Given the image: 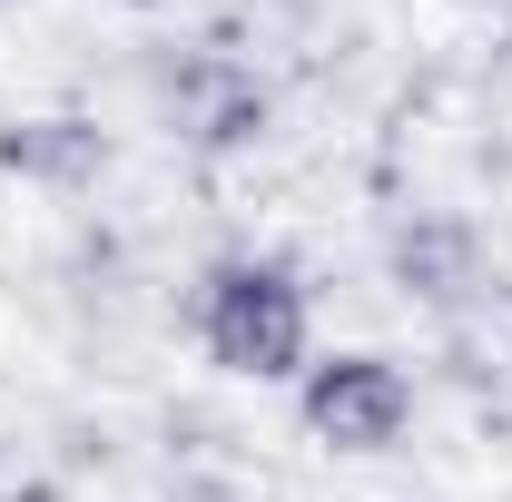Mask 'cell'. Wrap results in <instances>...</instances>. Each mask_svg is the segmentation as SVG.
Masks as SVG:
<instances>
[{
    "instance_id": "obj_2",
    "label": "cell",
    "mask_w": 512,
    "mask_h": 502,
    "mask_svg": "<svg viewBox=\"0 0 512 502\" xmlns=\"http://www.w3.org/2000/svg\"><path fill=\"white\" fill-rule=\"evenodd\" d=\"M404 414H414V394H404V375L375 365V355H335V365H316V384H306V424H316L325 443H345V453H384V443L404 434Z\"/></svg>"
},
{
    "instance_id": "obj_1",
    "label": "cell",
    "mask_w": 512,
    "mask_h": 502,
    "mask_svg": "<svg viewBox=\"0 0 512 502\" xmlns=\"http://www.w3.org/2000/svg\"><path fill=\"white\" fill-rule=\"evenodd\" d=\"M207 345H217V365H237V375H286V365L306 355V306H296V286H286L276 266H227V276L207 286Z\"/></svg>"
}]
</instances>
